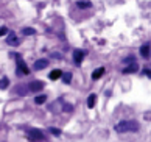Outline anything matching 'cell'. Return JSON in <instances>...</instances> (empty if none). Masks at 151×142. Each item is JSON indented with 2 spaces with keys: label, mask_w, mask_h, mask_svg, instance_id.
I'll list each match as a JSON object with an SVG mask.
<instances>
[{
  "label": "cell",
  "mask_w": 151,
  "mask_h": 142,
  "mask_svg": "<svg viewBox=\"0 0 151 142\" xmlns=\"http://www.w3.org/2000/svg\"><path fill=\"white\" fill-rule=\"evenodd\" d=\"M123 62H126V64H136V58L134 56H128V58L123 59Z\"/></svg>",
  "instance_id": "18"
},
{
  "label": "cell",
  "mask_w": 151,
  "mask_h": 142,
  "mask_svg": "<svg viewBox=\"0 0 151 142\" xmlns=\"http://www.w3.org/2000/svg\"><path fill=\"white\" fill-rule=\"evenodd\" d=\"M8 33H9V30L6 27H0V38L5 36V35H8Z\"/></svg>",
  "instance_id": "19"
},
{
  "label": "cell",
  "mask_w": 151,
  "mask_h": 142,
  "mask_svg": "<svg viewBox=\"0 0 151 142\" xmlns=\"http://www.w3.org/2000/svg\"><path fill=\"white\" fill-rule=\"evenodd\" d=\"M61 77H63V72H61L59 69L52 70V72H50V75H48L50 80H58V78H61Z\"/></svg>",
  "instance_id": "9"
},
{
  "label": "cell",
  "mask_w": 151,
  "mask_h": 142,
  "mask_svg": "<svg viewBox=\"0 0 151 142\" xmlns=\"http://www.w3.org/2000/svg\"><path fill=\"white\" fill-rule=\"evenodd\" d=\"M22 33H24L25 36H28V35H35L36 30H35V28H28V27H27V28H24V31H22Z\"/></svg>",
  "instance_id": "17"
},
{
  "label": "cell",
  "mask_w": 151,
  "mask_h": 142,
  "mask_svg": "<svg viewBox=\"0 0 151 142\" xmlns=\"http://www.w3.org/2000/svg\"><path fill=\"white\" fill-rule=\"evenodd\" d=\"M50 133L55 134V136H59V134H61V130H59V128H55V127H52V128H50Z\"/></svg>",
  "instance_id": "21"
},
{
  "label": "cell",
  "mask_w": 151,
  "mask_h": 142,
  "mask_svg": "<svg viewBox=\"0 0 151 142\" xmlns=\"http://www.w3.org/2000/svg\"><path fill=\"white\" fill-rule=\"evenodd\" d=\"M145 73H147L148 77H151V70H145Z\"/></svg>",
  "instance_id": "22"
},
{
  "label": "cell",
  "mask_w": 151,
  "mask_h": 142,
  "mask_svg": "<svg viewBox=\"0 0 151 142\" xmlns=\"http://www.w3.org/2000/svg\"><path fill=\"white\" fill-rule=\"evenodd\" d=\"M16 61H17V73H22V75H28L30 73V69H28V66H27V62L22 59V56L19 55H16Z\"/></svg>",
  "instance_id": "2"
},
{
  "label": "cell",
  "mask_w": 151,
  "mask_h": 142,
  "mask_svg": "<svg viewBox=\"0 0 151 142\" xmlns=\"http://www.w3.org/2000/svg\"><path fill=\"white\" fill-rule=\"evenodd\" d=\"M103 73H104V67H98L97 70L92 72V80H98V78L103 75Z\"/></svg>",
  "instance_id": "12"
},
{
  "label": "cell",
  "mask_w": 151,
  "mask_h": 142,
  "mask_svg": "<svg viewBox=\"0 0 151 142\" xmlns=\"http://www.w3.org/2000/svg\"><path fill=\"white\" fill-rule=\"evenodd\" d=\"M140 55L143 56V58H148L150 56V44H143L140 47Z\"/></svg>",
  "instance_id": "11"
},
{
  "label": "cell",
  "mask_w": 151,
  "mask_h": 142,
  "mask_svg": "<svg viewBox=\"0 0 151 142\" xmlns=\"http://www.w3.org/2000/svg\"><path fill=\"white\" fill-rule=\"evenodd\" d=\"M95 101H97V95L91 94V95L87 97V106H89V108H93V106H95Z\"/></svg>",
  "instance_id": "13"
},
{
  "label": "cell",
  "mask_w": 151,
  "mask_h": 142,
  "mask_svg": "<svg viewBox=\"0 0 151 142\" xmlns=\"http://www.w3.org/2000/svg\"><path fill=\"white\" fill-rule=\"evenodd\" d=\"M28 138L33 139V141H42L45 136H44V133L41 131V130H37V128H33L28 131Z\"/></svg>",
  "instance_id": "3"
},
{
  "label": "cell",
  "mask_w": 151,
  "mask_h": 142,
  "mask_svg": "<svg viewBox=\"0 0 151 142\" xmlns=\"http://www.w3.org/2000/svg\"><path fill=\"white\" fill-rule=\"evenodd\" d=\"M6 42H8L9 45H13V47H17V45L20 44V41H19V38H17V35H16L14 31H9V33H8Z\"/></svg>",
  "instance_id": "6"
},
{
  "label": "cell",
  "mask_w": 151,
  "mask_h": 142,
  "mask_svg": "<svg viewBox=\"0 0 151 142\" xmlns=\"http://www.w3.org/2000/svg\"><path fill=\"white\" fill-rule=\"evenodd\" d=\"M117 133H128V131H139V122L136 120H122L114 127Z\"/></svg>",
  "instance_id": "1"
},
{
  "label": "cell",
  "mask_w": 151,
  "mask_h": 142,
  "mask_svg": "<svg viewBox=\"0 0 151 142\" xmlns=\"http://www.w3.org/2000/svg\"><path fill=\"white\" fill-rule=\"evenodd\" d=\"M76 7L80 8V9H87V8L92 7V2H91V0H78Z\"/></svg>",
  "instance_id": "8"
},
{
  "label": "cell",
  "mask_w": 151,
  "mask_h": 142,
  "mask_svg": "<svg viewBox=\"0 0 151 142\" xmlns=\"http://www.w3.org/2000/svg\"><path fill=\"white\" fill-rule=\"evenodd\" d=\"M28 89L31 91V92H41V91L44 89V83L39 81V80H33L28 84Z\"/></svg>",
  "instance_id": "4"
},
{
  "label": "cell",
  "mask_w": 151,
  "mask_h": 142,
  "mask_svg": "<svg viewBox=\"0 0 151 142\" xmlns=\"http://www.w3.org/2000/svg\"><path fill=\"white\" fill-rule=\"evenodd\" d=\"M63 81H64L65 84H69V83L72 81V73H70V72H67V73H63Z\"/></svg>",
  "instance_id": "16"
},
{
  "label": "cell",
  "mask_w": 151,
  "mask_h": 142,
  "mask_svg": "<svg viewBox=\"0 0 151 142\" xmlns=\"http://www.w3.org/2000/svg\"><path fill=\"white\" fill-rule=\"evenodd\" d=\"M139 70V66H137V62L136 64H129L128 67H125L123 69V73H134V72H137Z\"/></svg>",
  "instance_id": "10"
},
{
  "label": "cell",
  "mask_w": 151,
  "mask_h": 142,
  "mask_svg": "<svg viewBox=\"0 0 151 142\" xmlns=\"http://www.w3.org/2000/svg\"><path fill=\"white\" fill-rule=\"evenodd\" d=\"M25 89H28V88H25V86H17V88H16L14 91H16V92H19L20 95H24V94H25V92H24Z\"/></svg>",
  "instance_id": "20"
},
{
  "label": "cell",
  "mask_w": 151,
  "mask_h": 142,
  "mask_svg": "<svg viewBox=\"0 0 151 142\" xmlns=\"http://www.w3.org/2000/svg\"><path fill=\"white\" fill-rule=\"evenodd\" d=\"M48 66V59L45 58H41V59H37L35 64H33V67H35L36 70H41V69H45V67Z\"/></svg>",
  "instance_id": "7"
},
{
  "label": "cell",
  "mask_w": 151,
  "mask_h": 142,
  "mask_svg": "<svg viewBox=\"0 0 151 142\" xmlns=\"http://www.w3.org/2000/svg\"><path fill=\"white\" fill-rule=\"evenodd\" d=\"M45 100H47L45 95H37V97L35 99V103L36 105H42V103H45Z\"/></svg>",
  "instance_id": "15"
},
{
  "label": "cell",
  "mask_w": 151,
  "mask_h": 142,
  "mask_svg": "<svg viewBox=\"0 0 151 142\" xmlns=\"http://www.w3.org/2000/svg\"><path fill=\"white\" fill-rule=\"evenodd\" d=\"M8 86H9V80H8L6 77L2 78V80H0V89H6Z\"/></svg>",
  "instance_id": "14"
},
{
  "label": "cell",
  "mask_w": 151,
  "mask_h": 142,
  "mask_svg": "<svg viewBox=\"0 0 151 142\" xmlns=\"http://www.w3.org/2000/svg\"><path fill=\"white\" fill-rule=\"evenodd\" d=\"M84 56H86V52H84V50H80V49L73 50V62H75L76 66L81 64V61L84 59Z\"/></svg>",
  "instance_id": "5"
}]
</instances>
